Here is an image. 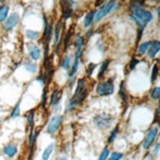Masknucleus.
<instances>
[{
    "label": "nucleus",
    "mask_w": 160,
    "mask_h": 160,
    "mask_svg": "<svg viewBox=\"0 0 160 160\" xmlns=\"http://www.w3.org/2000/svg\"><path fill=\"white\" fill-rule=\"evenodd\" d=\"M129 14L130 19L136 24L138 28L145 29L148 24H150L154 20V14L151 10H145L139 5V1H131L129 4Z\"/></svg>",
    "instance_id": "f257e3e1"
},
{
    "label": "nucleus",
    "mask_w": 160,
    "mask_h": 160,
    "mask_svg": "<svg viewBox=\"0 0 160 160\" xmlns=\"http://www.w3.org/2000/svg\"><path fill=\"white\" fill-rule=\"evenodd\" d=\"M110 64H111V60H110V59H105V60L100 64L99 70H98V79H99V80L104 76V74L106 72V70H108V68H109Z\"/></svg>",
    "instance_id": "4be33fe9"
},
{
    "label": "nucleus",
    "mask_w": 160,
    "mask_h": 160,
    "mask_svg": "<svg viewBox=\"0 0 160 160\" xmlns=\"http://www.w3.org/2000/svg\"><path fill=\"white\" fill-rule=\"evenodd\" d=\"M159 122V109L156 108L155 109V115H154V124H158Z\"/></svg>",
    "instance_id": "c03bdc74"
},
{
    "label": "nucleus",
    "mask_w": 160,
    "mask_h": 160,
    "mask_svg": "<svg viewBox=\"0 0 160 160\" xmlns=\"http://www.w3.org/2000/svg\"><path fill=\"white\" fill-rule=\"evenodd\" d=\"M61 98H62V90L60 89H55L52 90L50 98H49V105L50 106H58L61 102Z\"/></svg>",
    "instance_id": "ddd939ff"
},
{
    "label": "nucleus",
    "mask_w": 160,
    "mask_h": 160,
    "mask_svg": "<svg viewBox=\"0 0 160 160\" xmlns=\"http://www.w3.org/2000/svg\"><path fill=\"white\" fill-rule=\"evenodd\" d=\"M95 12H96V10H90V11L85 15V18H84V20H82V25H84L85 29H90V28L92 26V24H94V18H95Z\"/></svg>",
    "instance_id": "f3484780"
},
{
    "label": "nucleus",
    "mask_w": 160,
    "mask_h": 160,
    "mask_svg": "<svg viewBox=\"0 0 160 160\" xmlns=\"http://www.w3.org/2000/svg\"><path fill=\"white\" fill-rule=\"evenodd\" d=\"M159 51H160V41L159 40H151L150 46H149V49L146 51V56L150 60H154Z\"/></svg>",
    "instance_id": "f8f14e48"
},
{
    "label": "nucleus",
    "mask_w": 160,
    "mask_h": 160,
    "mask_svg": "<svg viewBox=\"0 0 160 160\" xmlns=\"http://www.w3.org/2000/svg\"><path fill=\"white\" fill-rule=\"evenodd\" d=\"M20 21V15L18 12H10L6 20L2 22V29L5 31H11Z\"/></svg>",
    "instance_id": "9d476101"
},
{
    "label": "nucleus",
    "mask_w": 160,
    "mask_h": 160,
    "mask_svg": "<svg viewBox=\"0 0 160 160\" xmlns=\"http://www.w3.org/2000/svg\"><path fill=\"white\" fill-rule=\"evenodd\" d=\"M158 62H159V60H156L151 66V76H150V81L151 82H155L156 79H158V75H159V65H158Z\"/></svg>",
    "instance_id": "2f4dec72"
},
{
    "label": "nucleus",
    "mask_w": 160,
    "mask_h": 160,
    "mask_svg": "<svg viewBox=\"0 0 160 160\" xmlns=\"http://www.w3.org/2000/svg\"><path fill=\"white\" fill-rule=\"evenodd\" d=\"M152 145H154V148H152V151H151L150 154L154 156V155H156V154L159 152V149H160V144H159V142H155V144H152Z\"/></svg>",
    "instance_id": "a19ab883"
},
{
    "label": "nucleus",
    "mask_w": 160,
    "mask_h": 160,
    "mask_svg": "<svg viewBox=\"0 0 160 160\" xmlns=\"http://www.w3.org/2000/svg\"><path fill=\"white\" fill-rule=\"evenodd\" d=\"M18 151H19L18 146H16L15 144H12V142L6 144V145L2 148V150H1L2 155H5V156H6V158H9V159H12V158L18 154Z\"/></svg>",
    "instance_id": "4468645a"
},
{
    "label": "nucleus",
    "mask_w": 160,
    "mask_h": 160,
    "mask_svg": "<svg viewBox=\"0 0 160 160\" xmlns=\"http://www.w3.org/2000/svg\"><path fill=\"white\" fill-rule=\"evenodd\" d=\"M71 64H72V56L69 55V54H66V55L60 60V68H61L62 70H69L70 66H71Z\"/></svg>",
    "instance_id": "5701e85b"
},
{
    "label": "nucleus",
    "mask_w": 160,
    "mask_h": 160,
    "mask_svg": "<svg viewBox=\"0 0 160 160\" xmlns=\"http://www.w3.org/2000/svg\"><path fill=\"white\" fill-rule=\"evenodd\" d=\"M86 78H81V79H79V80H76V86H75V91H74V94H72V96H71V99H74V98H76L86 86Z\"/></svg>",
    "instance_id": "aec40b11"
},
{
    "label": "nucleus",
    "mask_w": 160,
    "mask_h": 160,
    "mask_svg": "<svg viewBox=\"0 0 160 160\" xmlns=\"http://www.w3.org/2000/svg\"><path fill=\"white\" fill-rule=\"evenodd\" d=\"M139 62H140V60H139V59L132 58V59L129 61V64H128V66H126V71H125V72H126V74H129L130 71H132V70L135 69V66H136Z\"/></svg>",
    "instance_id": "473e14b6"
},
{
    "label": "nucleus",
    "mask_w": 160,
    "mask_h": 160,
    "mask_svg": "<svg viewBox=\"0 0 160 160\" xmlns=\"http://www.w3.org/2000/svg\"><path fill=\"white\" fill-rule=\"evenodd\" d=\"M122 156H124V154H122V152H119V151H112V152L109 155L108 160H121V159H122Z\"/></svg>",
    "instance_id": "4c0bfd02"
},
{
    "label": "nucleus",
    "mask_w": 160,
    "mask_h": 160,
    "mask_svg": "<svg viewBox=\"0 0 160 160\" xmlns=\"http://www.w3.org/2000/svg\"><path fill=\"white\" fill-rule=\"evenodd\" d=\"M102 4H104V1H102V0H98V1H95V4H94V5L96 6V9H99Z\"/></svg>",
    "instance_id": "49530a36"
},
{
    "label": "nucleus",
    "mask_w": 160,
    "mask_h": 160,
    "mask_svg": "<svg viewBox=\"0 0 160 160\" xmlns=\"http://www.w3.org/2000/svg\"><path fill=\"white\" fill-rule=\"evenodd\" d=\"M145 29H141V28H138V34H136V44L139 45L140 44V40L142 38V32H144Z\"/></svg>",
    "instance_id": "ea45409f"
},
{
    "label": "nucleus",
    "mask_w": 160,
    "mask_h": 160,
    "mask_svg": "<svg viewBox=\"0 0 160 160\" xmlns=\"http://www.w3.org/2000/svg\"><path fill=\"white\" fill-rule=\"evenodd\" d=\"M40 134V130H32L29 132V139H28V142H29V150H30V155H32L34 152V149H35V144H36V139Z\"/></svg>",
    "instance_id": "2eb2a0df"
},
{
    "label": "nucleus",
    "mask_w": 160,
    "mask_h": 160,
    "mask_svg": "<svg viewBox=\"0 0 160 160\" xmlns=\"http://www.w3.org/2000/svg\"><path fill=\"white\" fill-rule=\"evenodd\" d=\"M10 14V6L8 4H1L0 5V22H4L6 18Z\"/></svg>",
    "instance_id": "cd10ccee"
},
{
    "label": "nucleus",
    "mask_w": 160,
    "mask_h": 160,
    "mask_svg": "<svg viewBox=\"0 0 160 160\" xmlns=\"http://www.w3.org/2000/svg\"><path fill=\"white\" fill-rule=\"evenodd\" d=\"M92 122L95 124V126L98 129L108 130V129H110V126L114 122V116L110 115V114H106V112H100V114H96L94 116Z\"/></svg>",
    "instance_id": "7ed1b4c3"
},
{
    "label": "nucleus",
    "mask_w": 160,
    "mask_h": 160,
    "mask_svg": "<svg viewBox=\"0 0 160 160\" xmlns=\"http://www.w3.org/2000/svg\"><path fill=\"white\" fill-rule=\"evenodd\" d=\"M24 68H25V70H26L28 72H30V74H36V72H38V64H36L35 61H32V60H26V61H24Z\"/></svg>",
    "instance_id": "b1692460"
},
{
    "label": "nucleus",
    "mask_w": 160,
    "mask_h": 160,
    "mask_svg": "<svg viewBox=\"0 0 160 160\" xmlns=\"http://www.w3.org/2000/svg\"><path fill=\"white\" fill-rule=\"evenodd\" d=\"M71 39H72V32H71L70 30H68L66 34H65V36H64L62 40H61V45H62V51H64V52L68 51V48H69V45H70Z\"/></svg>",
    "instance_id": "a878e982"
},
{
    "label": "nucleus",
    "mask_w": 160,
    "mask_h": 160,
    "mask_svg": "<svg viewBox=\"0 0 160 160\" xmlns=\"http://www.w3.org/2000/svg\"><path fill=\"white\" fill-rule=\"evenodd\" d=\"M55 150V144L54 142H50L44 150H42V154H41V160H50V156L52 155Z\"/></svg>",
    "instance_id": "412c9836"
},
{
    "label": "nucleus",
    "mask_w": 160,
    "mask_h": 160,
    "mask_svg": "<svg viewBox=\"0 0 160 160\" xmlns=\"http://www.w3.org/2000/svg\"><path fill=\"white\" fill-rule=\"evenodd\" d=\"M150 42H151V40L139 44L138 48H136V55H139V56L146 55V51H148V49H149V46H150Z\"/></svg>",
    "instance_id": "bb28decb"
},
{
    "label": "nucleus",
    "mask_w": 160,
    "mask_h": 160,
    "mask_svg": "<svg viewBox=\"0 0 160 160\" xmlns=\"http://www.w3.org/2000/svg\"><path fill=\"white\" fill-rule=\"evenodd\" d=\"M98 68V64L95 62H89L88 66H86V70H85V74H86V78H91L92 76V72L94 70Z\"/></svg>",
    "instance_id": "f704fd0d"
},
{
    "label": "nucleus",
    "mask_w": 160,
    "mask_h": 160,
    "mask_svg": "<svg viewBox=\"0 0 160 160\" xmlns=\"http://www.w3.org/2000/svg\"><path fill=\"white\" fill-rule=\"evenodd\" d=\"M36 81H38V82H40L42 86H46V85H48V82H46V79H45V76H44V72H42V70H40V74L38 75V78H36Z\"/></svg>",
    "instance_id": "58836bf2"
},
{
    "label": "nucleus",
    "mask_w": 160,
    "mask_h": 160,
    "mask_svg": "<svg viewBox=\"0 0 160 160\" xmlns=\"http://www.w3.org/2000/svg\"><path fill=\"white\" fill-rule=\"evenodd\" d=\"M109 155H110V150H109V148H108V146H105V148L101 150V152H100V155H99L98 160H108Z\"/></svg>",
    "instance_id": "c9c22d12"
},
{
    "label": "nucleus",
    "mask_w": 160,
    "mask_h": 160,
    "mask_svg": "<svg viewBox=\"0 0 160 160\" xmlns=\"http://www.w3.org/2000/svg\"><path fill=\"white\" fill-rule=\"evenodd\" d=\"M21 99L20 100H18V102L15 104V106L12 108V110L10 111V115H9V118H11V119H15V118H18V116H20V114H21Z\"/></svg>",
    "instance_id": "c756f323"
},
{
    "label": "nucleus",
    "mask_w": 160,
    "mask_h": 160,
    "mask_svg": "<svg viewBox=\"0 0 160 160\" xmlns=\"http://www.w3.org/2000/svg\"><path fill=\"white\" fill-rule=\"evenodd\" d=\"M116 6V1L111 0V1H108V2H104L99 9H95L96 12H95V18H94V22H100L105 16H108L110 12L114 11Z\"/></svg>",
    "instance_id": "20e7f679"
},
{
    "label": "nucleus",
    "mask_w": 160,
    "mask_h": 160,
    "mask_svg": "<svg viewBox=\"0 0 160 160\" xmlns=\"http://www.w3.org/2000/svg\"><path fill=\"white\" fill-rule=\"evenodd\" d=\"M79 65H80V60L79 59H72V64L70 66V69L68 70V80L76 78V72L79 70Z\"/></svg>",
    "instance_id": "a211bd4d"
},
{
    "label": "nucleus",
    "mask_w": 160,
    "mask_h": 160,
    "mask_svg": "<svg viewBox=\"0 0 160 160\" xmlns=\"http://www.w3.org/2000/svg\"><path fill=\"white\" fill-rule=\"evenodd\" d=\"M92 34H94V30L90 28V29L88 30V32H86V36H84V38H85V40H86V39H90V38L92 36Z\"/></svg>",
    "instance_id": "a18cd8bd"
},
{
    "label": "nucleus",
    "mask_w": 160,
    "mask_h": 160,
    "mask_svg": "<svg viewBox=\"0 0 160 160\" xmlns=\"http://www.w3.org/2000/svg\"><path fill=\"white\" fill-rule=\"evenodd\" d=\"M150 98L154 101L159 100V98H160V86H155V88H152L150 90Z\"/></svg>",
    "instance_id": "72a5a7b5"
},
{
    "label": "nucleus",
    "mask_w": 160,
    "mask_h": 160,
    "mask_svg": "<svg viewBox=\"0 0 160 160\" xmlns=\"http://www.w3.org/2000/svg\"><path fill=\"white\" fill-rule=\"evenodd\" d=\"M76 82V78H72V79H69V81H68V88L69 89H71L72 86H74V84Z\"/></svg>",
    "instance_id": "37998d69"
},
{
    "label": "nucleus",
    "mask_w": 160,
    "mask_h": 160,
    "mask_svg": "<svg viewBox=\"0 0 160 160\" xmlns=\"http://www.w3.org/2000/svg\"><path fill=\"white\" fill-rule=\"evenodd\" d=\"M26 121H28L29 131L35 130V110H30V111L26 114Z\"/></svg>",
    "instance_id": "393cba45"
},
{
    "label": "nucleus",
    "mask_w": 160,
    "mask_h": 160,
    "mask_svg": "<svg viewBox=\"0 0 160 160\" xmlns=\"http://www.w3.org/2000/svg\"><path fill=\"white\" fill-rule=\"evenodd\" d=\"M46 101H48V85H46V86H44V89H42V94H41V102H40L41 108H44V106H45Z\"/></svg>",
    "instance_id": "e433bc0d"
},
{
    "label": "nucleus",
    "mask_w": 160,
    "mask_h": 160,
    "mask_svg": "<svg viewBox=\"0 0 160 160\" xmlns=\"http://www.w3.org/2000/svg\"><path fill=\"white\" fill-rule=\"evenodd\" d=\"M42 24H44V30L41 34V44L42 45H50V41L52 39V29L54 24L51 20L46 18L45 14H42Z\"/></svg>",
    "instance_id": "39448f33"
},
{
    "label": "nucleus",
    "mask_w": 160,
    "mask_h": 160,
    "mask_svg": "<svg viewBox=\"0 0 160 160\" xmlns=\"http://www.w3.org/2000/svg\"><path fill=\"white\" fill-rule=\"evenodd\" d=\"M115 85H114V78H109L105 81H99L95 86V92L99 96H109L114 94Z\"/></svg>",
    "instance_id": "f03ea898"
},
{
    "label": "nucleus",
    "mask_w": 160,
    "mask_h": 160,
    "mask_svg": "<svg viewBox=\"0 0 160 160\" xmlns=\"http://www.w3.org/2000/svg\"><path fill=\"white\" fill-rule=\"evenodd\" d=\"M62 120H64V115H61V114L54 115V116L48 121V125H46V132L50 134V135L55 134V132L60 129V126H61V124H62Z\"/></svg>",
    "instance_id": "0eeeda50"
},
{
    "label": "nucleus",
    "mask_w": 160,
    "mask_h": 160,
    "mask_svg": "<svg viewBox=\"0 0 160 160\" xmlns=\"http://www.w3.org/2000/svg\"><path fill=\"white\" fill-rule=\"evenodd\" d=\"M120 129V125L118 124V125H115V128L110 131V134H109V136H108V140H106V142H108V145H110V144H112L114 141H115V139H116V136H118V134H119V130Z\"/></svg>",
    "instance_id": "7c9ffc66"
},
{
    "label": "nucleus",
    "mask_w": 160,
    "mask_h": 160,
    "mask_svg": "<svg viewBox=\"0 0 160 160\" xmlns=\"http://www.w3.org/2000/svg\"><path fill=\"white\" fill-rule=\"evenodd\" d=\"M96 48L99 49V51H100V50H101V51H104V41L99 39V40L96 41Z\"/></svg>",
    "instance_id": "79ce46f5"
},
{
    "label": "nucleus",
    "mask_w": 160,
    "mask_h": 160,
    "mask_svg": "<svg viewBox=\"0 0 160 160\" xmlns=\"http://www.w3.org/2000/svg\"><path fill=\"white\" fill-rule=\"evenodd\" d=\"M158 134H159V126L158 125H154L149 129V131H148V134H146V136L142 141V149L144 150H148V149L151 148V145L155 142V139H156Z\"/></svg>",
    "instance_id": "6e6552de"
},
{
    "label": "nucleus",
    "mask_w": 160,
    "mask_h": 160,
    "mask_svg": "<svg viewBox=\"0 0 160 160\" xmlns=\"http://www.w3.org/2000/svg\"><path fill=\"white\" fill-rule=\"evenodd\" d=\"M58 160H68V159H66V158H59Z\"/></svg>",
    "instance_id": "de8ad7c7"
},
{
    "label": "nucleus",
    "mask_w": 160,
    "mask_h": 160,
    "mask_svg": "<svg viewBox=\"0 0 160 160\" xmlns=\"http://www.w3.org/2000/svg\"><path fill=\"white\" fill-rule=\"evenodd\" d=\"M26 48H28V54H29V56H30V59L32 60V61H39L40 59H42V50H41V48L39 46V45H36V44H34V42H28L26 44Z\"/></svg>",
    "instance_id": "1a4fd4ad"
},
{
    "label": "nucleus",
    "mask_w": 160,
    "mask_h": 160,
    "mask_svg": "<svg viewBox=\"0 0 160 160\" xmlns=\"http://www.w3.org/2000/svg\"><path fill=\"white\" fill-rule=\"evenodd\" d=\"M62 29H64V21L59 20L52 29V44L58 45L62 40Z\"/></svg>",
    "instance_id": "9b49d317"
},
{
    "label": "nucleus",
    "mask_w": 160,
    "mask_h": 160,
    "mask_svg": "<svg viewBox=\"0 0 160 160\" xmlns=\"http://www.w3.org/2000/svg\"><path fill=\"white\" fill-rule=\"evenodd\" d=\"M25 36H26V39H28L30 42H34V41H36V40L40 38V32L36 31V30L28 29V30L25 31Z\"/></svg>",
    "instance_id": "c85d7f7f"
},
{
    "label": "nucleus",
    "mask_w": 160,
    "mask_h": 160,
    "mask_svg": "<svg viewBox=\"0 0 160 160\" xmlns=\"http://www.w3.org/2000/svg\"><path fill=\"white\" fill-rule=\"evenodd\" d=\"M85 38L81 34H76L72 38V45H74V59H79L81 60L82 54H84V46H85Z\"/></svg>",
    "instance_id": "423d86ee"
},
{
    "label": "nucleus",
    "mask_w": 160,
    "mask_h": 160,
    "mask_svg": "<svg viewBox=\"0 0 160 160\" xmlns=\"http://www.w3.org/2000/svg\"><path fill=\"white\" fill-rule=\"evenodd\" d=\"M119 96L121 98L124 109L126 110L128 109V94H126V89H125V82L124 81H120V85H119Z\"/></svg>",
    "instance_id": "6ab92c4d"
},
{
    "label": "nucleus",
    "mask_w": 160,
    "mask_h": 160,
    "mask_svg": "<svg viewBox=\"0 0 160 160\" xmlns=\"http://www.w3.org/2000/svg\"><path fill=\"white\" fill-rule=\"evenodd\" d=\"M60 5L62 6V8H61V21H65V20H68L69 18L72 16L74 9L66 6V5H65V1H60Z\"/></svg>",
    "instance_id": "dca6fc26"
}]
</instances>
